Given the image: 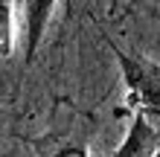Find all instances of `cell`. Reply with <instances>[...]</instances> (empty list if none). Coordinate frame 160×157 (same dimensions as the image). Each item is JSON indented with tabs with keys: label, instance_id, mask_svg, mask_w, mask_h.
Segmentation results:
<instances>
[{
	"label": "cell",
	"instance_id": "obj_3",
	"mask_svg": "<svg viewBox=\"0 0 160 157\" xmlns=\"http://www.w3.org/2000/svg\"><path fill=\"white\" fill-rule=\"evenodd\" d=\"M157 151H160V131H157V125L146 114H137L134 110L125 140L119 143V149L111 157H154Z\"/></svg>",
	"mask_w": 160,
	"mask_h": 157
},
{
	"label": "cell",
	"instance_id": "obj_7",
	"mask_svg": "<svg viewBox=\"0 0 160 157\" xmlns=\"http://www.w3.org/2000/svg\"><path fill=\"white\" fill-rule=\"evenodd\" d=\"M157 70H160V64H157Z\"/></svg>",
	"mask_w": 160,
	"mask_h": 157
},
{
	"label": "cell",
	"instance_id": "obj_4",
	"mask_svg": "<svg viewBox=\"0 0 160 157\" xmlns=\"http://www.w3.org/2000/svg\"><path fill=\"white\" fill-rule=\"evenodd\" d=\"M35 157H90L88 145L76 137H64V134H47L41 140L32 143Z\"/></svg>",
	"mask_w": 160,
	"mask_h": 157
},
{
	"label": "cell",
	"instance_id": "obj_6",
	"mask_svg": "<svg viewBox=\"0 0 160 157\" xmlns=\"http://www.w3.org/2000/svg\"><path fill=\"white\" fill-rule=\"evenodd\" d=\"M154 157H160V151H157V154H154Z\"/></svg>",
	"mask_w": 160,
	"mask_h": 157
},
{
	"label": "cell",
	"instance_id": "obj_2",
	"mask_svg": "<svg viewBox=\"0 0 160 157\" xmlns=\"http://www.w3.org/2000/svg\"><path fill=\"white\" fill-rule=\"evenodd\" d=\"M58 0H21V15H18V32H21L23 44V58L29 64L35 58V52L41 47V38L50 26L52 9Z\"/></svg>",
	"mask_w": 160,
	"mask_h": 157
},
{
	"label": "cell",
	"instance_id": "obj_5",
	"mask_svg": "<svg viewBox=\"0 0 160 157\" xmlns=\"http://www.w3.org/2000/svg\"><path fill=\"white\" fill-rule=\"evenodd\" d=\"M15 6L12 0H0V58H9L15 52Z\"/></svg>",
	"mask_w": 160,
	"mask_h": 157
},
{
	"label": "cell",
	"instance_id": "obj_1",
	"mask_svg": "<svg viewBox=\"0 0 160 157\" xmlns=\"http://www.w3.org/2000/svg\"><path fill=\"white\" fill-rule=\"evenodd\" d=\"M119 70H122V85H125V99L137 114H146L152 122L160 119V70L157 61H143L134 55L122 52L114 47Z\"/></svg>",
	"mask_w": 160,
	"mask_h": 157
}]
</instances>
